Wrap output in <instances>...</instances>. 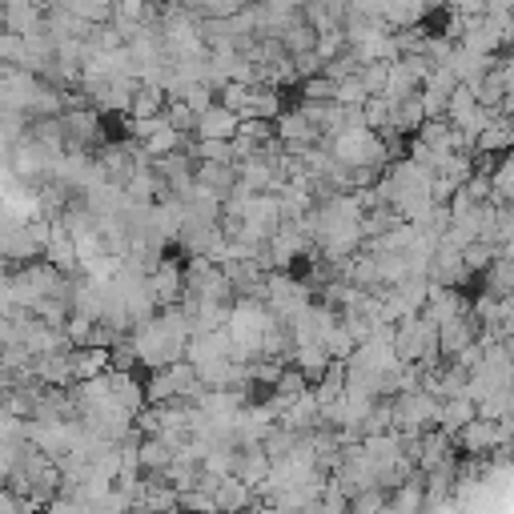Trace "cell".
<instances>
[{"label":"cell","instance_id":"1","mask_svg":"<svg viewBox=\"0 0 514 514\" xmlns=\"http://www.w3.org/2000/svg\"><path fill=\"white\" fill-rule=\"evenodd\" d=\"M438 398L426 394L422 386L418 390H402L394 394V430L398 434H426L438 426Z\"/></svg>","mask_w":514,"mask_h":514},{"label":"cell","instance_id":"2","mask_svg":"<svg viewBox=\"0 0 514 514\" xmlns=\"http://www.w3.org/2000/svg\"><path fill=\"white\" fill-rule=\"evenodd\" d=\"M145 286H149L157 310H161V306H177V302L185 298V266H177L173 257H161L157 270L145 274Z\"/></svg>","mask_w":514,"mask_h":514},{"label":"cell","instance_id":"3","mask_svg":"<svg viewBox=\"0 0 514 514\" xmlns=\"http://www.w3.org/2000/svg\"><path fill=\"white\" fill-rule=\"evenodd\" d=\"M241 125V113L225 109L221 101H213L205 113H197V125H193V137H213V141H229Z\"/></svg>","mask_w":514,"mask_h":514},{"label":"cell","instance_id":"4","mask_svg":"<svg viewBox=\"0 0 514 514\" xmlns=\"http://www.w3.org/2000/svg\"><path fill=\"white\" fill-rule=\"evenodd\" d=\"M213 502H217V510H241V506H253L257 502V490L245 478L225 474V478L213 482ZM257 506H262V502H257Z\"/></svg>","mask_w":514,"mask_h":514},{"label":"cell","instance_id":"5","mask_svg":"<svg viewBox=\"0 0 514 514\" xmlns=\"http://www.w3.org/2000/svg\"><path fill=\"white\" fill-rule=\"evenodd\" d=\"M474 414H478V406H474L466 394H454V398H442V406H438V426L454 438V434H458Z\"/></svg>","mask_w":514,"mask_h":514},{"label":"cell","instance_id":"6","mask_svg":"<svg viewBox=\"0 0 514 514\" xmlns=\"http://www.w3.org/2000/svg\"><path fill=\"white\" fill-rule=\"evenodd\" d=\"M422 121H426V113H422V97H418V93H406V97H398V101H394V109H390V125H394L398 133H414Z\"/></svg>","mask_w":514,"mask_h":514},{"label":"cell","instance_id":"7","mask_svg":"<svg viewBox=\"0 0 514 514\" xmlns=\"http://www.w3.org/2000/svg\"><path fill=\"white\" fill-rule=\"evenodd\" d=\"M161 117H165L177 133H193V125H197V113H193L181 97H169V101H165V109H161Z\"/></svg>","mask_w":514,"mask_h":514},{"label":"cell","instance_id":"8","mask_svg":"<svg viewBox=\"0 0 514 514\" xmlns=\"http://www.w3.org/2000/svg\"><path fill=\"white\" fill-rule=\"evenodd\" d=\"M366 97H370V93H366V85H362V77H358V73H350V77H342V81L334 85V101H338V105L358 109Z\"/></svg>","mask_w":514,"mask_h":514},{"label":"cell","instance_id":"9","mask_svg":"<svg viewBox=\"0 0 514 514\" xmlns=\"http://www.w3.org/2000/svg\"><path fill=\"white\" fill-rule=\"evenodd\" d=\"M358 77H362L366 93H386V81H390V61H366V65L358 69Z\"/></svg>","mask_w":514,"mask_h":514},{"label":"cell","instance_id":"10","mask_svg":"<svg viewBox=\"0 0 514 514\" xmlns=\"http://www.w3.org/2000/svg\"><path fill=\"white\" fill-rule=\"evenodd\" d=\"M217 101H221L225 109H233V113H245V105H249V85H245V81H225V85L217 89Z\"/></svg>","mask_w":514,"mask_h":514},{"label":"cell","instance_id":"11","mask_svg":"<svg viewBox=\"0 0 514 514\" xmlns=\"http://www.w3.org/2000/svg\"><path fill=\"white\" fill-rule=\"evenodd\" d=\"M418 97H422V113H426V117H446V97H450V93H438V89H426V85H422Z\"/></svg>","mask_w":514,"mask_h":514}]
</instances>
